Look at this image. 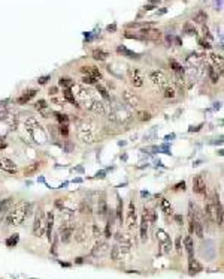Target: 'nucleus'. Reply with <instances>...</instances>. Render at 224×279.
<instances>
[{"mask_svg": "<svg viewBox=\"0 0 224 279\" xmlns=\"http://www.w3.org/2000/svg\"><path fill=\"white\" fill-rule=\"evenodd\" d=\"M96 87H97V92L100 93V95L103 96V98H105V99H109V98H111V96H109V93H108V90H106V89H105V87H103L102 84L96 83Z\"/></svg>", "mask_w": 224, "mask_h": 279, "instance_id": "nucleus-38", "label": "nucleus"}, {"mask_svg": "<svg viewBox=\"0 0 224 279\" xmlns=\"http://www.w3.org/2000/svg\"><path fill=\"white\" fill-rule=\"evenodd\" d=\"M149 2H151V3H158L160 0H149Z\"/></svg>", "mask_w": 224, "mask_h": 279, "instance_id": "nucleus-58", "label": "nucleus"}, {"mask_svg": "<svg viewBox=\"0 0 224 279\" xmlns=\"http://www.w3.org/2000/svg\"><path fill=\"white\" fill-rule=\"evenodd\" d=\"M208 59H209V62L212 63L215 68H218V69H223V56H221V54H215V53H211V54L208 56Z\"/></svg>", "mask_w": 224, "mask_h": 279, "instance_id": "nucleus-22", "label": "nucleus"}, {"mask_svg": "<svg viewBox=\"0 0 224 279\" xmlns=\"http://www.w3.org/2000/svg\"><path fill=\"white\" fill-rule=\"evenodd\" d=\"M60 134L64 135V137L69 135V128H67V125H61V126H60Z\"/></svg>", "mask_w": 224, "mask_h": 279, "instance_id": "nucleus-48", "label": "nucleus"}, {"mask_svg": "<svg viewBox=\"0 0 224 279\" xmlns=\"http://www.w3.org/2000/svg\"><path fill=\"white\" fill-rule=\"evenodd\" d=\"M45 213L42 212V209L37 210L36 213V218H34V224H33V234L36 237H41L45 231Z\"/></svg>", "mask_w": 224, "mask_h": 279, "instance_id": "nucleus-5", "label": "nucleus"}, {"mask_svg": "<svg viewBox=\"0 0 224 279\" xmlns=\"http://www.w3.org/2000/svg\"><path fill=\"white\" fill-rule=\"evenodd\" d=\"M18 242H20V236L18 234H12L11 237L6 240V246L8 248H15L18 245Z\"/></svg>", "mask_w": 224, "mask_h": 279, "instance_id": "nucleus-32", "label": "nucleus"}, {"mask_svg": "<svg viewBox=\"0 0 224 279\" xmlns=\"http://www.w3.org/2000/svg\"><path fill=\"white\" fill-rule=\"evenodd\" d=\"M139 35L142 36V39H158L160 38V32L157 29H142L139 30Z\"/></svg>", "mask_w": 224, "mask_h": 279, "instance_id": "nucleus-15", "label": "nucleus"}, {"mask_svg": "<svg viewBox=\"0 0 224 279\" xmlns=\"http://www.w3.org/2000/svg\"><path fill=\"white\" fill-rule=\"evenodd\" d=\"M173 219H175V222H176L178 225H182V216H181V215H175Z\"/></svg>", "mask_w": 224, "mask_h": 279, "instance_id": "nucleus-52", "label": "nucleus"}, {"mask_svg": "<svg viewBox=\"0 0 224 279\" xmlns=\"http://www.w3.org/2000/svg\"><path fill=\"white\" fill-rule=\"evenodd\" d=\"M136 222H137L136 206H134V201H130V204H129V210H127V225H129V228H134Z\"/></svg>", "mask_w": 224, "mask_h": 279, "instance_id": "nucleus-12", "label": "nucleus"}, {"mask_svg": "<svg viewBox=\"0 0 224 279\" xmlns=\"http://www.w3.org/2000/svg\"><path fill=\"white\" fill-rule=\"evenodd\" d=\"M184 243H185V249H187V254H188V258H193V252H194V246H193V239L190 236H187L184 239Z\"/></svg>", "mask_w": 224, "mask_h": 279, "instance_id": "nucleus-25", "label": "nucleus"}, {"mask_svg": "<svg viewBox=\"0 0 224 279\" xmlns=\"http://www.w3.org/2000/svg\"><path fill=\"white\" fill-rule=\"evenodd\" d=\"M127 77H129L130 84L133 87H142L144 86V74H142L141 69H137V68H129Z\"/></svg>", "mask_w": 224, "mask_h": 279, "instance_id": "nucleus-4", "label": "nucleus"}, {"mask_svg": "<svg viewBox=\"0 0 224 279\" xmlns=\"http://www.w3.org/2000/svg\"><path fill=\"white\" fill-rule=\"evenodd\" d=\"M220 71H221V69H220ZM208 74H209V78H211V81H212V83L218 81V77H220V74H218V68H215V66L208 68Z\"/></svg>", "mask_w": 224, "mask_h": 279, "instance_id": "nucleus-29", "label": "nucleus"}, {"mask_svg": "<svg viewBox=\"0 0 224 279\" xmlns=\"http://www.w3.org/2000/svg\"><path fill=\"white\" fill-rule=\"evenodd\" d=\"M36 93H37V90L36 89H30V90H25V92L22 93L21 96L17 99V104H20V105H24V104H27V102H30L32 99H33L34 96H36Z\"/></svg>", "mask_w": 224, "mask_h": 279, "instance_id": "nucleus-14", "label": "nucleus"}, {"mask_svg": "<svg viewBox=\"0 0 224 279\" xmlns=\"http://www.w3.org/2000/svg\"><path fill=\"white\" fill-rule=\"evenodd\" d=\"M202 264L197 261V260H194V257L190 258V264H188V272H190V275H197V273H200L202 272Z\"/></svg>", "mask_w": 224, "mask_h": 279, "instance_id": "nucleus-21", "label": "nucleus"}, {"mask_svg": "<svg viewBox=\"0 0 224 279\" xmlns=\"http://www.w3.org/2000/svg\"><path fill=\"white\" fill-rule=\"evenodd\" d=\"M72 93H73V95L76 93V98L85 105H88L90 102L94 99L93 92L90 90L88 87H85V86H75V84H73V92Z\"/></svg>", "mask_w": 224, "mask_h": 279, "instance_id": "nucleus-3", "label": "nucleus"}, {"mask_svg": "<svg viewBox=\"0 0 224 279\" xmlns=\"http://www.w3.org/2000/svg\"><path fill=\"white\" fill-rule=\"evenodd\" d=\"M120 200V198H118ZM115 215H117V219L120 224H123V203H121V200L118 201V206H117V210H115Z\"/></svg>", "mask_w": 224, "mask_h": 279, "instance_id": "nucleus-36", "label": "nucleus"}, {"mask_svg": "<svg viewBox=\"0 0 224 279\" xmlns=\"http://www.w3.org/2000/svg\"><path fill=\"white\" fill-rule=\"evenodd\" d=\"M111 258L114 260V261H118V260H121V258H123L121 249H120V246H118V245H115V246L111 249Z\"/></svg>", "mask_w": 224, "mask_h": 279, "instance_id": "nucleus-28", "label": "nucleus"}, {"mask_svg": "<svg viewBox=\"0 0 224 279\" xmlns=\"http://www.w3.org/2000/svg\"><path fill=\"white\" fill-rule=\"evenodd\" d=\"M149 80L153 81V84H156V86H158V87H166L169 84V80L168 77H166V74L163 72V71H153L151 74H149Z\"/></svg>", "mask_w": 224, "mask_h": 279, "instance_id": "nucleus-7", "label": "nucleus"}, {"mask_svg": "<svg viewBox=\"0 0 224 279\" xmlns=\"http://www.w3.org/2000/svg\"><path fill=\"white\" fill-rule=\"evenodd\" d=\"M91 231H93V236H94V237H100L102 231L99 230V227H97V225H91Z\"/></svg>", "mask_w": 224, "mask_h": 279, "instance_id": "nucleus-46", "label": "nucleus"}, {"mask_svg": "<svg viewBox=\"0 0 224 279\" xmlns=\"http://www.w3.org/2000/svg\"><path fill=\"white\" fill-rule=\"evenodd\" d=\"M75 263H76V264H82V263H84V258H81V257H79V258L75 260Z\"/></svg>", "mask_w": 224, "mask_h": 279, "instance_id": "nucleus-54", "label": "nucleus"}, {"mask_svg": "<svg viewBox=\"0 0 224 279\" xmlns=\"http://www.w3.org/2000/svg\"><path fill=\"white\" fill-rule=\"evenodd\" d=\"M81 71H82L85 75H90V77H93V78H96V80H102L100 71L97 69V68H94V66H82V69Z\"/></svg>", "mask_w": 224, "mask_h": 279, "instance_id": "nucleus-19", "label": "nucleus"}, {"mask_svg": "<svg viewBox=\"0 0 224 279\" xmlns=\"http://www.w3.org/2000/svg\"><path fill=\"white\" fill-rule=\"evenodd\" d=\"M78 135H79V138L82 140V143H87V144L96 143V134H94V128H93V123L91 122L81 123Z\"/></svg>", "mask_w": 224, "mask_h": 279, "instance_id": "nucleus-2", "label": "nucleus"}, {"mask_svg": "<svg viewBox=\"0 0 224 279\" xmlns=\"http://www.w3.org/2000/svg\"><path fill=\"white\" fill-rule=\"evenodd\" d=\"M52 225H54V213L52 212H49L48 213V219H46V237H48V240L51 242V239H52Z\"/></svg>", "mask_w": 224, "mask_h": 279, "instance_id": "nucleus-20", "label": "nucleus"}, {"mask_svg": "<svg viewBox=\"0 0 224 279\" xmlns=\"http://www.w3.org/2000/svg\"><path fill=\"white\" fill-rule=\"evenodd\" d=\"M73 231H75V225L73 222H61L60 227V237L63 243H69L73 237Z\"/></svg>", "mask_w": 224, "mask_h": 279, "instance_id": "nucleus-6", "label": "nucleus"}, {"mask_svg": "<svg viewBox=\"0 0 224 279\" xmlns=\"http://www.w3.org/2000/svg\"><path fill=\"white\" fill-rule=\"evenodd\" d=\"M39 167H41V164H39V162H34V164H32L30 167H27V168L24 170V174H25V176L33 174V173H36V171L39 170Z\"/></svg>", "mask_w": 224, "mask_h": 279, "instance_id": "nucleus-34", "label": "nucleus"}, {"mask_svg": "<svg viewBox=\"0 0 224 279\" xmlns=\"http://www.w3.org/2000/svg\"><path fill=\"white\" fill-rule=\"evenodd\" d=\"M205 216L209 221H215V207H214L212 201H206L205 203Z\"/></svg>", "mask_w": 224, "mask_h": 279, "instance_id": "nucleus-23", "label": "nucleus"}, {"mask_svg": "<svg viewBox=\"0 0 224 279\" xmlns=\"http://www.w3.org/2000/svg\"><path fill=\"white\" fill-rule=\"evenodd\" d=\"M63 98L66 99L67 102H70V104L78 105V102H76V98H75V95L72 93V90H70V89H64V90H63Z\"/></svg>", "mask_w": 224, "mask_h": 279, "instance_id": "nucleus-26", "label": "nucleus"}, {"mask_svg": "<svg viewBox=\"0 0 224 279\" xmlns=\"http://www.w3.org/2000/svg\"><path fill=\"white\" fill-rule=\"evenodd\" d=\"M161 209H163V212H164L166 215H172V212H173L170 201L166 200V198H163V200H161Z\"/></svg>", "mask_w": 224, "mask_h": 279, "instance_id": "nucleus-31", "label": "nucleus"}, {"mask_svg": "<svg viewBox=\"0 0 224 279\" xmlns=\"http://www.w3.org/2000/svg\"><path fill=\"white\" fill-rule=\"evenodd\" d=\"M0 170L5 173H9V174H17V171H18L15 162L8 158H0Z\"/></svg>", "mask_w": 224, "mask_h": 279, "instance_id": "nucleus-9", "label": "nucleus"}, {"mask_svg": "<svg viewBox=\"0 0 224 279\" xmlns=\"http://www.w3.org/2000/svg\"><path fill=\"white\" fill-rule=\"evenodd\" d=\"M87 108H88L91 113L99 114V116H105V114L108 113V110H106V104H105L103 101H99V99H93V101L87 105Z\"/></svg>", "mask_w": 224, "mask_h": 279, "instance_id": "nucleus-8", "label": "nucleus"}, {"mask_svg": "<svg viewBox=\"0 0 224 279\" xmlns=\"http://www.w3.org/2000/svg\"><path fill=\"white\" fill-rule=\"evenodd\" d=\"M123 101L124 104H127L129 107H137L141 104L139 96L134 95V92H130V90H124L123 92Z\"/></svg>", "mask_w": 224, "mask_h": 279, "instance_id": "nucleus-11", "label": "nucleus"}, {"mask_svg": "<svg viewBox=\"0 0 224 279\" xmlns=\"http://www.w3.org/2000/svg\"><path fill=\"white\" fill-rule=\"evenodd\" d=\"M106 212H108L106 201H105V198H100V200H99V204H97V213H99L100 216H105V215H106Z\"/></svg>", "mask_w": 224, "mask_h": 279, "instance_id": "nucleus-30", "label": "nucleus"}, {"mask_svg": "<svg viewBox=\"0 0 224 279\" xmlns=\"http://www.w3.org/2000/svg\"><path fill=\"white\" fill-rule=\"evenodd\" d=\"M151 114L148 113V111H139L137 113V119L141 120V122H148V120H151Z\"/></svg>", "mask_w": 224, "mask_h": 279, "instance_id": "nucleus-37", "label": "nucleus"}, {"mask_svg": "<svg viewBox=\"0 0 224 279\" xmlns=\"http://www.w3.org/2000/svg\"><path fill=\"white\" fill-rule=\"evenodd\" d=\"M193 191L196 194H199V195H203L206 192V182H205V179H203L202 174L196 176L193 179Z\"/></svg>", "mask_w": 224, "mask_h": 279, "instance_id": "nucleus-10", "label": "nucleus"}, {"mask_svg": "<svg viewBox=\"0 0 224 279\" xmlns=\"http://www.w3.org/2000/svg\"><path fill=\"white\" fill-rule=\"evenodd\" d=\"M73 234H75V240L76 242H84L87 239V230H85V227H81L79 230L73 231Z\"/></svg>", "mask_w": 224, "mask_h": 279, "instance_id": "nucleus-27", "label": "nucleus"}, {"mask_svg": "<svg viewBox=\"0 0 224 279\" xmlns=\"http://www.w3.org/2000/svg\"><path fill=\"white\" fill-rule=\"evenodd\" d=\"M193 20H194V23H200V24L205 23V21L208 20V14H206V12H197V14L194 15Z\"/></svg>", "mask_w": 224, "mask_h": 279, "instance_id": "nucleus-35", "label": "nucleus"}, {"mask_svg": "<svg viewBox=\"0 0 224 279\" xmlns=\"http://www.w3.org/2000/svg\"><path fill=\"white\" fill-rule=\"evenodd\" d=\"M82 83H84V84H96L97 80L93 78V77H90V75H84V77H82Z\"/></svg>", "mask_w": 224, "mask_h": 279, "instance_id": "nucleus-43", "label": "nucleus"}, {"mask_svg": "<svg viewBox=\"0 0 224 279\" xmlns=\"http://www.w3.org/2000/svg\"><path fill=\"white\" fill-rule=\"evenodd\" d=\"M148 219H146L145 212L142 213V221H141V240L142 242H146L148 240Z\"/></svg>", "mask_w": 224, "mask_h": 279, "instance_id": "nucleus-16", "label": "nucleus"}, {"mask_svg": "<svg viewBox=\"0 0 224 279\" xmlns=\"http://www.w3.org/2000/svg\"><path fill=\"white\" fill-rule=\"evenodd\" d=\"M175 95H176V92H175L173 87H169V86L164 87V96H166V98H170V99H172V98H175Z\"/></svg>", "mask_w": 224, "mask_h": 279, "instance_id": "nucleus-42", "label": "nucleus"}, {"mask_svg": "<svg viewBox=\"0 0 224 279\" xmlns=\"http://www.w3.org/2000/svg\"><path fill=\"white\" fill-rule=\"evenodd\" d=\"M170 66H173V69L176 71V72H181V71H182V66L179 65L176 60H170Z\"/></svg>", "mask_w": 224, "mask_h": 279, "instance_id": "nucleus-45", "label": "nucleus"}, {"mask_svg": "<svg viewBox=\"0 0 224 279\" xmlns=\"http://www.w3.org/2000/svg\"><path fill=\"white\" fill-rule=\"evenodd\" d=\"M79 210H81V213H87V215H90V213H91V206L87 204V201H82L81 206H79Z\"/></svg>", "mask_w": 224, "mask_h": 279, "instance_id": "nucleus-40", "label": "nucleus"}, {"mask_svg": "<svg viewBox=\"0 0 224 279\" xmlns=\"http://www.w3.org/2000/svg\"><path fill=\"white\" fill-rule=\"evenodd\" d=\"M185 189V182H179L173 186V191H184Z\"/></svg>", "mask_w": 224, "mask_h": 279, "instance_id": "nucleus-47", "label": "nucleus"}, {"mask_svg": "<svg viewBox=\"0 0 224 279\" xmlns=\"http://www.w3.org/2000/svg\"><path fill=\"white\" fill-rule=\"evenodd\" d=\"M36 108H37V111H39L44 117L51 116V110H49V107H48V104H46L45 99H39V101L36 102Z\"/></svg>", "mask_w": 224, "mask_h": 279, "instance_id": "nucleus-17", "label": "nucleus"}, {"mask_svg": "<svg viewBox=\"0 0 224 279\" xmlns=\"http://www.w3.org/2000/svg\"><path fill=\"white\" fill-rule=\"evenodd\" d=\"M106 249H108V243H106V242H97V243L94 245L93 251H91V255L93 257H102L103 255V252H106Z\"/></svg>", "mask_w": 224, "mask_h": 279, "instance_id": "nucleus-18", "label": "nucleus"}, {"mask_svg": "<svg viewBox=\"0 0 224 279\" xmlns=\"http://www.w3.org/2000/svg\"><path fill=\"white\" fill-rule=\"evenodd\" d=\"M58 83H60V86H61L63 89H70V87H73V84H75L69 77H61Z\"/></svg>", "mask_w": 224, "mask_h": 279, "instance_id": "nucleus-33", "label": "nucleus"}, {"mask_svg": "<svg viewBox=\"0 0 224 279\" xmlns=\"http://www.w3.org/2000/svg\"><path fill=\"white\" fill-rule=\"evenodd\" d=\"M200 128H202V125H200V126H196V128H194V126H191L188 131H190V132H196V131H199Z\"/></svg>", "mask_w": 224, "mask_h": 279, "instance_id": "nucleus-53", "label": "nucleus"}, {"mask_svg": "<svg viewBox=\"0 0 224 279\" xmlns=\"http://www.w3.org/2000/svg\"><path fill=\"white\" fill-rule=\"evenodd\" d=\"M34 204L33 203H27V201H20L18 204H15L11 207L9 213L6 215V224L8 225H21L25 219H29L33 213Z\"/></svg>", "mask_w": 224, "mask_h": 279, "instance_id": "nucleus-1", "label": "nucleus"}, {"mask_svg": "<svg viewBox=\"0 0 224 279\" xmlns=\"http://www.w3.org/2000/svg\"><path fill=\"white\" fill-rule=\"evenodd\" d=\"M108 56H109V53H108V51H105V50H100V48L93 51V57L96 59V60H99V62L106 60V59H108Z\"/></svg>", "mask_w": 224, "mask_h": 279, "instance_id": "nucleus-24", "label": "nucleus"}, {"mask_svg": "<svg viewBox=\"0 0 224 279\" xmlns=\"http://www.w3.org/2000/svg\"><path fill=\"white\" fill-rule=\"evenodd\" d=\"M161 248H163V252L164 254H169L170 252V248H172V240L170 239H166L164 242H161Z\"/></svg>", "mask_w": 224, "mask_h": 279, "instance_id": "nucleus-39", "label": "nucleus"}, {"mask_svg": "<svg viewBox=\"0 0 224 279\" xmlns=\"http://www.w3.org/2000/svg\"><path fill=\"white\" fill-rule=\"evenodd\" d=\"M176 249H181V237H178V240H176Z\"/></svg>", "mask_w": 224, "mask_h": 279, "instance_id": "nucleus-55", "label": "nucleus"}, {"mask_svg": "<svg viewBox=\"0 0 224 279\" xmlns=\"http://www.w3.org/2000/svg\"><path fill=\"white\" fill-rule=\"evenodd\" d=\"M56 117H57V120H58L61 125H67V123H69V117H67V114H63V113H57Z\"/></svg>", "mask_w": 224, "mask_h": 279, "instance_id": "nucleus-41", "label": "nucleus"}, {"mask_svg": "<svg viewBox=\"0 0 224 279\" xmlns=\"http://www.w3.org/2000/svg\"><path fill=\"white\" fill-rule=\"evenodd\" d=\"M200 44H202V46H205V48H209V44H208V42H205V41H200Z\"/></svg>", "mask_w": 224, "mask_h": 279, "instance_id": "nucleus-56", "label": "nucleus"}, {"mask_svg": "<svg viewBox=\"0 0 224 279\" xmlns=\"http://www.w3.org/2000/svg\"><path fill=\"white\" fill-rule=\"evenodd\" d=\"M49 78H51V75H45V77H41V78L37 80V83H39V84H46Z\"/></svg>", "mask_w": 224, "mask_h": 279, "instance_id": "nucleus-50", "label": "nucleus"}, {"mask_svg": "<svg viewBox=\"0 0 224 279\" xmlns=\"http://www.w3.org/2000/svg\"><path fill=\"white\" fill-rule=\"evenodd\" d=\"M5 147H6V143L3 140H0V149H5Z\"/></svg>", "mask_w": 224, "mask_h": 279, "instance_id": "nucleus-57", "label": "nucleus"}, {"mask_svg": "<svg viewBox=\"0 0 224 279\" xmlns=\"http://www.w3.org/2000/svg\"><path fill=\"white\" fill-rule=\"evenodd\" d=\"M48 93H49V96H57V95H58V89H57V87H51Z\"/></svg>", "mask_w": 224, "mask_h": 279, "instance_id": "nucleus-51", "label": "nucleus"}, {"mask_svg": "<svg viewBox=\"0 0 224 279\" xmlns=\"http://www.w3.org/2000/svg\"><path fill=\"white\" fill-rule=\"evenodd\" d=\"M103 236L106 237V239H111V236H112V230H111V224L108 222L106 224V227H105V231H103Z\"/></svg>", "mask_w": 224, "mask_h": 279, "instance_id": "nucleus-44", "label": "nucleus"}, {"mask_svg": "<svg viewBox=\"0 0 224 279\" xmlns=\"http://www.w3.org/2000/svg\"><path fill=\"white\" fill-rule=\"evenodd\" d=\"M9 114V111H8V108H3V110H0V120H5L6 117Z\"/></svg>", "mask_w": 224, "mask_h": 279, "instance_id": "nucleus-49", "label": "nucleus"}, {"mask_svg": "<svg viewBox=\"0 0 224 279\" xmlns=\"http://www.w3.org/2000/svg\"><path fill=\"white\" fill-rule=\"evenodd\" d=\"M12 204H14V198L12 197L5 198V200L0 201V222L6 218V215L9 213V210L12 207Z\"/></svg>", "mask_w": 224, "mask_h": 279, "instance_id": "nucleus-13", "label": "nucleus"}]
</instances>
